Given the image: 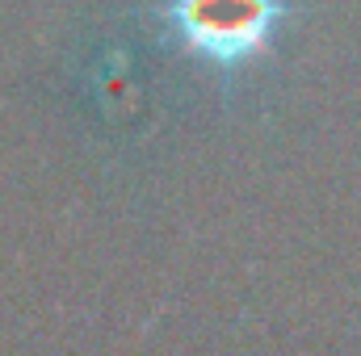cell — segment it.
<instances>
[{
  "label": "cell",
  "instance_id": "cell-1",
  "mask_svg": "<svg viewBox=\"0 0 361 356\" xmlns=\"http://www.w3.org/2000/svg\"><path fill=\"white\" fill-rule=\"evenodd\" d=\"M173 25L206 59H248L273 34L277 0H173Z\"/></svg>",
  "mask_w": 361,
  "mask_h": 356
}]
</instances>
